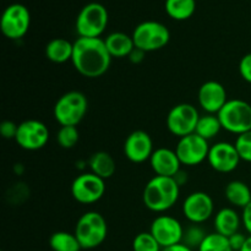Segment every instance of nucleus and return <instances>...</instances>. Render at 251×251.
Returning a JSON list of instances; mask_svg holds the SVG:
<instances>
[{
	"instance_id": "obj_1",
	"label": "nucleus",
	"mask_w": 251,
	"mask_h": 251,
	"mask_svg": "<svg viewBox=\"0 0 251 251\" xmlns=\"http://www.w3.org/2000/svg\"><path fill=\"white\" fill-rule=\"evenodd\" d=\"M112 59L104 39L78 37L74 42L71 63L83 77L97 78L103 76L109 70Z\"/></svg>"
},
{
	"instance_id": "obj_2",
	"label": "nucleus",
	"mask_w": 251,
	"mask_h": 251,
	"mask_svg": "<svg viewBox=\"0 0 251 251\" xmlns=\"http://www.w3.org/2000/svg\"><path fill=\"white\" fill-rule=\"evenodd\" d=\"M179 196L180 186L174 178L154 176L145 185L142 201L147 210L154 213H163L178 202Z\"/></svg>"
},
{
	"instance_id": "obj_3",
	"label": "nucleus",
	"mask_w": 251,
	"mask_h": 251,
	"mask_svg": "<svg viewBox=\"0 0 251 251\" xmlns=\"http://www.w3.org/2000/svg\"><path fill=\"white\" fill-rule=\"evenodd\" d=\"M87 110V97L80 91H69L56 100L53 114L60 126H77L86 117Z\"/></svg>"
},
{
	"instance_id": "obj_4",
	"label": "nucleus",
	"mask_w": 251,
	"mask_h": 251,
	"mask_svg": "<svg viewBox=\"0 0 251 251\" xmlns=\"http://www.w3.org/2000/svg\"><path fill=\"white\" fill-rule=\"evenodd\" d=\"M74 233L82 249H95L103 244L107 238V221L97 211H88L78 218Z\"/></svg>"
},
{
	"instance_id": "obj_5",
	"label": "nucleus",
	"mask_w": 251,
	"mask_h": 251,
	"mask_svg": "<svg viewBox=\"0 0 251 251\" xmlns=\"http://www.w3.org/2000/svg\"><path fill=\"white\" fill-rule=\"evenodd\" d=\"M217 117L223 129L230 134L239 136L251 130V104L239 98L228 100Z\"/></svg>"
},
{
	"instance_id": "obj_6",
	"label": "nucleus",
	"mask_w": 251,
	"mask_h": 251,
	"mask_svg": "<svg viewBox=\"0 0 251 251\" xmlns=\"http://www.w3.org/2000/svg\"><path fill=\"white\" fill-rule=\"evenodd\" d=\"M108 11L100 2H90L78 12L75 28L78 37L100 38L108 26Z\"/></svg>"
},
{
	"instance_id": "obj_7",
	"label": "nucleus",
	"mask_w": 251,
	"mask_h": 251,
	"mask_svg": "<svg viewBox=\"0 0 251 251\" xmlns=\"http://www.w3.org/2000/svg\"><path fill=\"white\" fill-rule=\"evenodd\" d=\"M135 48L150 53L164 48L171 41V32L166 25L158 21H144L132 32Z\"/></svg>"
},
{
	"instance_id": "obj_8",
	"label": "nucleus",
	"mask_w": 251,
	"mask_h": 251,
	"mask_svg": "<svg viewBox=\"0 0 251 251\" xmlns=\"http://www.w3.org/2000/svg\"><path fill=\"white\" fill-rule=\"evenodd\" d=\"M31 26V14L25 5L15 2L4 10L0 20L1 33L11 41L24 38Z\"/></svg>"
},
{
	"instance_id": "obj_9",
	"label": "nucleus",
	"mask_w": 251,
	"mask_h": 251,
	"mask_svg": "<svg viewBox=\"0 0 251 251\" xmlns=\"http://www.w3.org/2000/svg\"><path fill=\"white\" fill-rule=\"evenodd\" d=\"M200 117V113L195 105L190 103H180L169 110L166 119L167 129L179 139L188 136L195 132Z\"/></svg>"
},
{
	"instance_id": "obj_10",
	"label": "nucleus",
	"mask_w": 251,
	"mask_h": 251,
	"mask_svg": "<svg viewBox=\"0 0 251 251\" xmlns=\"http://www.w3.org/2000/svg\"><path fill=\"white\" fill-rule=\"evenodd\" d=\"M105 181L96 174L82 173L74 179L71 184V195L82 205H92L104 196Z\"/></svg>"
},
{
	"instance_id": "obj_11",
	"label": "nucleus",
	"mask_w": 251,
	"mask_h": 251,
	"mask_svg": "<svg viewBox=\"0 0 251 251\" xmlns=\"http://www.w3.org/2000/svg\"><path fill=\"white\" fill-rule=\"evenodd\" d=\"M210 147L207 140L194 132L179 139L176 146V153L181 166L195 167L203 161H207Z\"/></svg>"
},
{
	"instance_id": "obj_12",
	"label": "nucleus",
	"mask_w": 251,
	"mask_h": 251,
	"mask_svg": "<svg viewBox=\"0 0 251 251\" xmlns=\"http://www.w3.org/2000/svg\"><path fill=\"white\" fill-rule=\"evenodd\" d=\"M49 140V129L44 123L28 119L19 124L15 141L26 151H38L43 149Z\"/></svg>"
},
{
	"instance_id": "obj_13",
	"label": "nucleus",
	"mask_w": 251,
	"mask_h": 251,
	"mask_svg": "<svg viewBox=\"0 0 251 251\" xmlns=\"http://www.w3.org/2000/svg\"><path fill=\"white\" fill-rule=\"evenodd\" d=\"M183 215L193 225H202L215 212L212 198L205 191H195L186 196L183 202Z\"/></svg>"
},
{
	"instance_id": "obj_14",
	"label": "nucleus",
	"mask_w": 251,
	"mask_h": 251,
	"mask_svg": "<svg viewBox=\"0 0 251 251\" xmlns=\"http://www.w3.org/2000/svg\"><path fill=\"white\" fill-rule=\"evenodd\" d=\"M150 233L163 249L183 242L184 228L176 218L168 215H159L152 221Z\"/></svg>"
},
{
	"instance_id": "obj_15",
	"label": "nucleus",
	"mask_w": 251,
	"mask_h": 251,
	"mask_svg": "<svg viewBox=\"0 0 251 251\" xmlns=\"http://www.w3.org/2000/svg\"><path fill=\"white\" fill-rule=\"evenodd\" d=\"M240 161L242 159H240L234 144L220 141L210 147L207 162L211 168L218 173H232L238 168Z\"/></svg>"
},
{
	"instance_id": "obj_16",
	"label": "nucleus",
	"mask_w": 251,
	"mask_h": 251,
	"mask_svg": "<svg viewBox=\"0 0 251 251\" xmlns=\"http://www.w3.org/2000/svg\"><path fill=\"white\" fill-rule=\"evenodd\" d=\"M153 141L149 132L135 130L124 142V154L131 163H145L153 153Z\"/></svg>"
},
{
	"instance_id": "obj_17",
	"label": "nucleus",
	"mask_w": 251,
	"mask_h": 251,
	"mask_svg": "<svg viewBox=\"0 0 251 251\" xmlns=\"http://www.w3.org/2000/svg\"><path fill=\"white\" fill-rule=\"evenodd\" d=\"M199 105L207 114H218L223 105L228 102L226 87L215 80L206 81L198 92Z\"/></svg>"
},
{
	"instance_id": "obj_18",
	"label": "nucleus",
	"mask_w": 251,
	"mask_h": 251,
	"mask_svg": "<svg viewBox=\"0 0 251 251\" xmlns=\"http://www.w3.org/2000/svg\"><path fill=\"white\" fill-rule=\"evenodd\" d=\"M152 171L156 176L173 178L181 169V163L176 153V150L159 147L154 150L150 158Z\"/></svg>"
},
{
	"instance_id": "obj_19",
	"label": "nucleus",
	"mask_w": 251,
	"mask_h": 251,
	"mask_svg": "<svg viewBox=\"0 0 251 251\" xmlns=\"http://www.w3.org/2000/svg\"><path fill=\"white\" fill-rule=\"evenodd\" d=\"M242 225V216H239V213L232 207L221 208L213 218V227L216 233L227 238L239 232Z\"/></svg>"
},
{
	"instance_id": "obj_20",
	"label": "nucleus",
	"mask_w": 251,
	"mask_h": 251,
	"mask_svg": "<svg viewBox=\"0 0 251 251\" xmlns=\"http://www.w3.org/2000/svg\"><path fill=\"white\" fill-rule=\"evenodd\" d=\"M104 43L112 58H129L135 49L132 36L124 32H112L104 38Z\"/></svg>"
},
{
	"instance_id": "obj_21",
	"label": "nucleus",
	"mask_w": 251,
	"mask_h": 251,
	"mask_svg": "<svg viewBox=\"0 0 251 251\" xmlns=\"http://www.w3.org/2000/svg\"><path fill=\"white\" fill-rule=\"evenodd\" d=\"M46 58L55 64H64L73 59L74 43L65 38H54L46 46Z\"/></svg>"
},
{
	"instance_id": "obj_22",
	"label": "nucleus",
	"mask_w": 251,
	"mask_h": 251,
	"mask_svg": "<svg viewBox=\"0 0 251 251\" xmlns=\"http://www.w3.org/2000/svg\"><path fill=\"white\" fill-rule=\"evenodd\" d=\"M88 167H90L91 173L96 174L102 179H109L114 176L115 169V161L112 157V154L105 151L95 152L88 159Z\"/></svg>"
},
{
	"instance_id": "obj_23",
	"label": "nucleus",
	"mask_w": 251,
	"mask_h": 251,
	"mask_svg": "<svg viewBox=\"0 0 251 251\" xmlns=\"http://www.w3.org/2000/svg\"><path fill=\"white\" fill-rule=\"evenodd\" d=\"M225 196L234 207L245 208L251 202V189L242 180H232L226 185Z\"/></svg>"
},
{
	"instance_id": "obj_24",
	"label": "nucleus",
	"mask_w": 251,
	"mask_h": 251,
	"mask_svg": "<svg viewBox=\"0 0 251 251\" xmlns=\"http://www.w3.org/2000/svg\"><path fill=\"white\" fill-rule=\"evenodd\" d=\"M166 12L176 21H185L190 19L196 10L195 0H166Z\"/></svg>"
},
{
	"instance_id": "obj_25",
	"label": "nucleus",
	"mask_w": 251,
	"mask_h": 251,
	"mask_svg": "<svg viewBox=\"0 0 251 251\" xmlns=\"http://www.w3.org/2000/svg\"><path fill=\"white\" fill-rule=\"evenodd\" d=\"M49 247L53 251H80L82 249L75 233L64 232V230H59L50 235Z\"/></svg>"
},
{
	"instance_id": "obj_26",
	"label": "nucleus",
	"mask_w": 251,
	"mask_h": 251,
	"mask_svg": "<svg viewBox=\"0 0 251 251\" xmlns=\"http://www.w3.org/2000/svg\"><path fill=\"white\" fill-rule=\"evenodd\" d=\"M222 129V124H221L217 114H207L206 113V114L201 115L200 119H199L195 134L208 141V140H212L213 137L217 136Z\"/></svg>"
},
{
	"instance_id": "obj_27",
	"label": "nucleus",
	"mask_w": 251,
	"mask_h": 251,
	"mask_svg": "<svg viewBox=\"0 0 251 251\" xmlns=\"http://www.w3.org/2000/svg\"><path fill=\"white\" fill-rule=\"evenodd\" d=\"M198 251H233L227 237L218 233H208Z\"/></svg>"
},
{
	"instance_id": "obj_28",
	"label": "nucleus",
	"mask_w": 251,
	"mask_h": 251,
	"mask_svg": "<svg viewBox=\"0 0 251 251\" xmlns=\"http://www.w3.org/2000/svg\"><path fill=\"white\" fill-rule=\"evenodd\" d=\"M206 232L200 225H193L191 223L188 228L184 229L183 234V244H185L186 247H189L190 249H199V247L201 245V243L203 242V239L206 238Z\"/></svg>"
},
{
	"instance_id": "obj_29",
	"label": "nucleus",
	"mask_w": 251,
	"mask_h": 251,
	"mask_svg": "<svg viewBox=\"0 0 251 251\" xmlns=\"http://www.w3.org/2000/svg\"><path fill=\"white\" fill-rule=\"evenodd\" d=\"M80 140L77 126H60L56 132V141L59 146L65 150L74 149Z\"/></svg>"
},
{
	"instance_id": "obj_30",
	"label": "nucleus",
	"mask_w": 251,
	"mask_h": 251,
	"mask_svg": "<svg viewBox=\"0 0 251 251\" xmlns=\"http://www.w3.org/2000/svg\"><path fill=\"white\" fill-rule=\"evenodd\" d=\"M134 251H162V247L158 244L153 235L150 232L139 233L132 240Z\"/></svg>"
},
{
	"instance_id": "obj_31",
	"label": "nucleus",
	"mask_w": 251,
	"mask_h": 251,
	"mask_svg": "<svg viewBox=\"0 0 251 251\" xmlns=\"http://www.w3.org/2000/svg\"><path fill=\"white\" fill-rule=\"evenodd\" d=\"M238 153L242 161L251 163V130L237 136L234 142Z\"/></svg>"
},
{
	"instance_id": "obj_32",
	"label": "nucleus",
	"mask_w": 251,
	"mask_h": 251,
	"mask_svg": "<svg viewBox=\"0 0 251 251\" xmlns=\"http://www.w3.org/2000/svg\"><path fill=\"white\" fill-rule=\"evenodd\" d=\"M239 74L244 81L251 83V53L245 54L239 61Z\"/></svg>"
},
{
	"instance_id": "obj_33",
	"label": "nucleus",
	"mask_w": 251,
	"mask_h": 251,
	"mask_svg": "<svg viewBox=\"0 0 251 251\" xmlns=\"http://www.w3.org/2000/svg\"><path fill=\"white\" fill-rule=\"evenodd\" d=\"M17 129H19V125H16L11 120H5V122H2L0 124V134L6 140H15L17 134Z\"/></svg>"
},
{
	"instance_id": "obj_34",
	"label": "nucleus",
	"mask_w": 251,
	"mask_h": 251,
	"mask_svg": "<svg viewBox=\"0 0 251 251\" xmlns=\"http://www.w3.org/2000/svg\"><path fill=\"white\" fill-rule=\"evenodd\" d=\"M247 238L248 237H245V235L243 234V233H240V232H238V233H235V234L230 235L228 239H229V244H230V247H232L233 251H240V250H242V248L244 247L245 242H247Z\"/></svg>"
},
{
	"instance_id": "obj_35",
	"label": "nucleus",
	"mask_w": 251,
	"mask_h": 251,
	"mask_svg": "<svg viewBox=\"0 0 251 251\" xmlns=\"http://www.w3.org/2000/svg\"><path fill=\"white\" fill-rule=\"evenodd\" d=\"M242 223L244 226L245 230L251 235V202L245 208H243L242 213Z\"/></svg>"
},
{
	"instance_id": "obj_36",
	"label": "nucleus",
	"mask_w": 251,
	"mask_h": 251,
	"mask_svg": "<svg viewBox=\"0 0 251 251\" xmlns=\"http://www.w3.org/2000/svg\"><path fill=\"white\" fill-rule=\"evenodd\" d=\"M145 54H146V51L141 50V49L139 48H135L134 50L131 51V54L129 55V60L134 64H140L142 60H144Z\"/></svg>"
},
{
	"instance_id": "obj_37",
	"label": "nucleus",
	"mask_w": 251,
	"mask_h": 251,
	"mask_svg": "<svg viewBox=\"0 0 251 251\" xmlns=\"http://www.w3.org/2000/svg\"><path fill=\"white\" fill-rule=\"evenodd\" d=\"M173 178H174V180L176 181V184L180 186V188L188 183V173H186V172H184L183 169H180V171H179L178 173L173 176Z\"/></svg>"
},
{
	"instance_id": "obj_38",
	"label": "nucleus",
	"mask_w": 251,
	"mask_h": 251,
	"mask_svg": "<svg viewBox=\"0 0 251 251\" xmlns=\"http://www.w3.org/2000/svg\"><path fill=\"white\" fill-rule=\"evenodd\" d=\"M162 251H194V250L190 249L189 247H186V245L183 244V243H180V244L172 245V247H168V248H163Z\"/></svg>"
},
{
	"instance_id": "obj_39",
	"label": "nucleus",
	"mask_w": 251,
	"mask_h": 251,
	"mask_svg": "<svg viewBox=\"0 0 251 251\" xmlns=\"http://www.w3.org/2000/svg\"><path fill=\"white\" fill-rule=\"evenodd\" d=\"M240 251H251V235L247 238V242H245L244 247L242 248V250Z\"/></svg>"
}]
</instances>
